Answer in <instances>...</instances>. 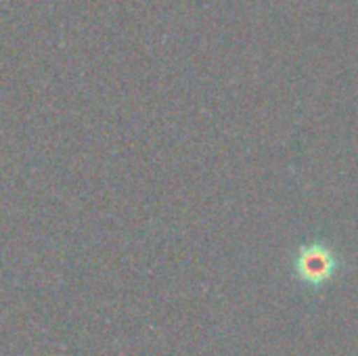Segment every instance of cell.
<instances>
[{
  "label": "cell",
  "instance_id": "obj_1",
  "mask_svg": "<svg viewBox=\"0 0 358 356\" xmlns=\"http://www.w3.org/2000/svg\"><path fill=\"white\" fill-rule=\"evenodd\" d=\"M342 260L338 252L325 241H308L298 248L294 258L296 277L308 287H323L340 271Z\"/></svg>",
  "mask_w": 358,
  "mask_h": 356
}]
</instances>
